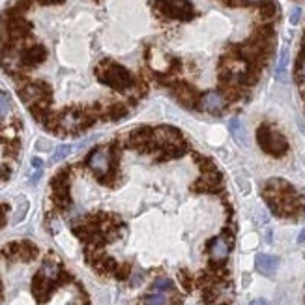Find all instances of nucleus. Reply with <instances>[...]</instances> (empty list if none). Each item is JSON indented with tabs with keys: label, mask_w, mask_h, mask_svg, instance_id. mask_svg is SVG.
Returning <instances> with one entry per match:
<instances>
[{
	"label": "nucleus",
	"mask_w": 305,
	"mask_h": 305,
	"mask_svg": "<svg viewBox=\"0 0 305 305\" xmlns=\"http://www.w3.org/2000/svg\"><path fill=\"white\" fill-rule=\"evenodd\" d=\"M51 94V88L45 83H30V85H25L21 90H19V96L25 101L28 107L42 99H47Z\"/></svg>",
	"instance_id": "nucleus-4"
},
{
	"label": "nucleus",
	"mask_w": 305,
	"mask_h": 305,
	"mask_svg": "<svg viewBox=\"0 0 305 305\" xmlns=\"http://www.w3.org/2000/svg\"><path fill=\"white\" fill-rule=\"evenodd\" d=\"M178 279H180V283H182V287L185 288V290H189L191 288V277L185 270H180V272H178Z\"/></svg>",
	"instance_id": "nucleus-27"
},
{
	"label": "nucleus",
	"mask_w": 305,
	"mask_h": 305,
	"mask_svg": "<svg viewBox=\"0 0 305 305\" xmlns=\"http://www.w3.org/2000/svg\"><path fill=\"white\" fill-rule=\"evenodd\" d=\"M12 110V99L6 92H0V116H6Z\"/></svg>",
	"instance_id": "nucleus-22"
},
{
	"label": "nucleus",
	"mask_w": 305,
	"mask_h": 305,
	"mask_svg": "<svg viewBox=\"0 0 305 305\" xmlns=\"http://www.w3.org/2000/svg\"><path fill=\"white\" fill-rule=\"evenodd\" d=\"M299 19H301V10H299V8H294L292 13H290V23H292V25H298Z\"/></svg>",
	"instance_id": "nucleus-28"
},
{
	"label": "nucleus",
	"mask_w": 305,
	"mask_h": 305,
	"mask_svg": "<svg viewBox=\"0 0 305 305\" xmlns=\"http://www.w3.org/2000/svg\"><path fill=\"white\" fill-rule=\"evenodd\" d=\"M298 242H299V244H303V242H305V228H303V231H301V232H299Z\"/></svg>",
	"instance_id": "nucleus-35"
},
{
	"label": "nucleus",
	"mask_w": 305,
	"mask_h": 305,
	"mask_svg": "<svg viewBox=\"0 0 305 305\" xmlns=\"http://www.w3.org/2000/svg\"><path fill=\"white\" fill-rule=\"evenodd\" d=\"M228 129H231L232 139L236 140L240 146L242 148L249 146V135H247V129H245L244 122L240 118H232L231 122H228Z\"/></svg>",
	"instance_id": "nucleus-12"
},
{
	"label": "nucleus",
	"mask_w": 305,
	"mask_h": 305,
	"mask_svg": "<svg viewBox=\"0 0 305 305\" xmlns=\"http://www.w3.org/2000/svg\"><path fill=\"white\" fill-rule=\"evenodd\" d=\"M256 142L260 144L264 152L274 158H283L288 152V140L268 124H262L256 129Z\"/></svg>",
	"instance_id": "nucleus-1"
},
{
	"label": "nucleus",
	"mask_w": 305,
	"mask_h": 305,
	"mask_svg": "<svg viewBox=\"0 0 305 305\" xmlns=\"http://www.w3.org/2000/svg\"><path fill=\"white\" fill-rule=\"evenodd\" d=\"M42 159H37V158H34L32 159V167H34V169H42Z\"/></svg>",
	"instance_id": "nucleus-33"
},
{
	"label": "nucleus",
	"mask_w": 305,
	"mask_h": 305,
	"mask_svg": "<svg viewBox=\"0 0 305 305\" xmlns=\"http://www.w3.org/2000/svg\"><path fill=\"white\" fill-rule=\"evenodd\" d=\"M37 255V247L30 242H21L19 244V256L21 258H25V260H32V258H36Z\"/></svg>",
	"instance_id": "nucleus-18"
},
{
	"label": "nucleus",
	"mask_w": 305,
	"mask_h": 305,
	"mask_svg": "<svg viewBox=\"0 0 305 305\" xmlns=\"http://www.w3.org/2000/svg\"><path fill=\"white\" fill-rule=\"evenodd\" d=\"M169 290H174V283L167 277H159V279L154 281L152 285V292H169Z\"/></svg>",
	"instance_id": "nucleus-19"
},
{
	"label": "nucleus",
	"mask_w": 305,
	"mask_h": 305,
	"mask_svg": "<svg viewBox=\"0 0 305 305\" xmlns=\"http://www.w3.org/2000/svg\"><path fill=\"white\" fill-rule=\"evenodd\" d=\"M45 58H47V51H45V47H43V45H32V47H28V49L23 53L21 62L28 67H34V66H40Z\"/></svg>",
	"instance_id": "nucleus-11"
},
{
	"label": "nucleus",
	"mask_w": 305,
	"mask_h": 305,
	"mask_svg": "<svg viewBox=\"0 0 305 305\" xmlns=\"http://www.w3.org/2000/svg\"><path fill=\"white\" fill-rule=\"evenodd\" d=\"M199 107H201L204 112H210V115H217L226 107V98L221 94V92L210 90L206 94H202L199 98Z\"/></svg>",
	"instance_id": "nucleus-5"
},
{
	"label": "nucleus",
	"mask_w": 305,
	"mask_h": 305,
	"mask_svg": "<svg viewBox=\"0 0 305 305\" xmlns=\"http://www.w3.org/2000/svg\"><path fill=\"white\" fill-rule=\"evenodd\" d=\"M40 274H43L45 277H47V279L56 281V279H58V275H60V264L56 262V260H53V258H47V260L42 264Z\"/></svg>",
	"instance_id": "nucleus-16"
},
{
	"label": "nucleus",
	"mask_w": 305,
	"mask_h": 305,
	"mask_svg": "<svg viewBox=\"0 0 305 305\" xmlns=\"http://www.w3.org/2000/svg\"><path fill=\"white\" fill-rule=\"evenodd\" d=\"M129 266L128 264H118L116 266V270H115V275H116V279H120V281H124V279H128L129 277Z\"/></svg>",
	"instance_id": "nucleus-25"
},
{
	"label": "nucleus",
	"mask_w": 305,
	"mask_h": 305,
	"mask_svg": "<svg viewBox=\"0 0 305 305\" xmlns=\"http://www.w3.org/2000/svg\"><path fill=\"white\" fill-rule=\"evenodd\" d=\"M42 178V169H36V172L32 174V178H30V185H34V183H37V180Z\"/></svg>",
	"instance_id": "nucleus-31"
},
{
	"label": "nucleus",
	"mask_w": 305,
	"mask_h": 305,
	"mask_svg": "<svg viewBox=\"0 0 305 305\" xmlns=\"http://www.w3.org/2000/svg\"><path fill=\"white\" fill-rule=\"evenodd\" d=\"M287 66H288V49L281 51V56H279V64H277V77L279 79H285V75H287Z\"/></svg>",
	"instance_id": "nucleus-20"
},
{
	"label": "nucleus",
	"mask_w": 305,
	"mask_h": 305,
	"mask_svg": "<svg viewBox=\"0 0 305 305\" xmlns=\"http://www.w3.org/2000/svg\"><path fill=\"white\" fill-rule=\"evenodd\" d=\"M298 73L299 77H301V81L305 83V58L301 62H299V66H298Z\"/></svg>",
	"instance_id": "nucleus-30"
},
{
	"label": "nucleus",
	"mask_w": 305,
	"mask_h": 305,
	"mask_svg": "<svg viewBox=\"0 0 305 305\" xmlns=\"http://www.w3.org/2000/svg\"><path fill=\"white\" fill-rule=\"evenodd\" d=\"M154 140L159 148L169 146V144H174V142H180L182 140V135L180 131L174 128H169V126H163V128L154 129Z\"/></svg>",
	"instance_id": "nucleus-9"
},
{
	"label": "nucleus",
	"mask_w": 305,
	"mask_h": 305,
	"mask_svg": "<svg viewBox=\"0 0 305 305\" xmlns=\"http://www.w3.org/2000/svg\"><path fill=\"white\" fill-rule=\"evenodd\" d=\"M128 116V107L124 103H115V105H110L109 110H107V118L109 120H122V118H126Z\"/></svg>",
	"instance_id": "nucleus-17"
},
{
	"label": "nucleus",
	"mask_w": 305,
	"mask_h": 305,
	"mask_svg": "<svg viewBox=\"0 0 305 305\" xmlns=\"http://www.w3.org/2000/svg\"><path fill=\"white\" fill-rule=\"evenodd\" d=\"M277 15V4L275 2H266L260 6V17L264 21H270V19H274Z\"/></svg>",
	"instance_id": "nucleus-21"
},
{
	"label": "nucleus",
	"mask_w": 305,
	"mask_h": 305,
	"mask_svg": "<svg viewBox=\"0 0 305 305\" xmlns=\"http://www.w3.org/2000/svg\"><path fill=\"white\" fill-rule=\"evenodd\" d=\"M208 251H210L212 262L223 264L228 258V253H231V240L225 238V236H217V238H214L210 242Z\"/></svg>",
	"instance_id": "nucleus-7"
},
{
	"label": "nucleus",
	"mask_w": 305,
	"mask_h": 305,
	"mask_svg": "<svg viewBox=\"0 0 305 305\" xmlns=\"http://www.w3.org/2000/svg\"><path fill=\"white\" fill-rule=\"evenodd\" d=\"M8 34L12 37H25L30 34V23H26L21 15H15L8 21Z\"/></svg>",
	"instance_id": "nucleus-13"
},
{
	"label": "nucleus",
	"mask_w": 305,
	"mask_h": 305,
	"mask_svg": "<svg viewBox=\"0 0 305 305\" xmlns=\"http://www.w3.org/2000/svg\"><path fill=\"white\" fill-rule=\"evenodd\" d=\"M174 94H176V98L182 101L183 105H193L197 99V92L195 88H191L189 85H185V83H180V85L174 86Z\"/></svg>",
	"instance_id": "nucleus-15"
},
{
	"label": "nucleus",
	"mask_w": 305,
	"mask_h": 305,
	"mask_svg": "<svg viewBox=\"0 0 305 305\" xmlns=\"http://www.w3.org/2000/svg\"><path fill=\"white\" fill-rule=\"evenodd\" d=\"M36 150L37 152H51V140L45 137H40L36 140Z\"/></svg>",
	"instance_id": "nucleus-26"
},
{
	"label": "nucleus",
	"mask_w": 305,
	"mask_h": 305,
	"mask_svg": "<svg viewBox=\"0 0 305 305\" xmlns=\"http://www.w3.org/2000/svg\"><path fill=\"white\" fill-rule=\"evenodd\" d=\"M279 266V258L274 255H266V253H260L256 255L255 258V268L258 270V274L266 275V277H272L275 274V270Z\"/></svg>",
	"instance_id": "nucleus-10"
},
{
	"label": "nucleus",
	"mask_w": 305,
	"mask_h": 305,
	"mask_svg": "<svg viewBox=\"0 0 305 305\" xmlns=\"http://www.w3.org/2000/svg\"><path fill=\"white\" fill-rule=\"evenodd\" d=\"M174 298H176L174 290H169V292H150L144 298V305H172L174 303Z\"/></svg>",
	"instance_id": "nucleus-14"
},
{
	"label": "nucleus",
	"mask_w": 305,
	"mask_h": 305,
	"mask_svg": "<svg viewBox=\"0 0 305 305\" xmlns=\"http://www.w3.org/2000/svg\"><path fill=\"white\" fill-rule=\"evenodd\" d=\"M69 154H71V146H69V144H62V146H58L55 150L53 161H62V159H66Z\"/></svg>",
	"instance_id": "nucleus-24"
},
{
	"label": "nucleus",
	"mask_w": 305,
	"mask_h": 305,
	"mask_svg": "<svg viewBox=\"0 0 305 305\" xmlns=\"http://www.w3.org/2000/svg\"><path fill=\"white\" fill-rule=\"evenodd\" d=\"M98 79L115 90H126L133 83L128 69L115 62H105L101 64V67H98Z\"/></svg>",
	"instance_id": "nucleus-2"
},
{
	"label": "nucleus",
	"mask_w": 305,
	"mask_h": 305,
	"mask_svg": "<svg viewBox=\"0 0 305 305\" xmlns=\"http://www.w3.org/2000/svg\"><path fill=\"white\" fill-rule=\"evenodd\" d=\"M156 8L159 13H163L165 17L180 19V21H187L193 17V6L187 0H158Z\"/></svg>",
	"instance_id": "nucleus-3"
},
{
	"label": "nucleus",
	"mask_w": 305,
	"mask_h": 305,
	"mask_svg": "<svg viewBox=\"0 0 305 305\" xmlns=\"http://www.w3.org/2000/svg\"><path fill=\"white\" fill-rule=\"evenodd\" d=\"M40 4H43V6H55V4H62L64 0H37Z\"/></svg>",
	"instance_id": "nucleus-29"
},
{
	"label": "nucleus",
	"mask_w": 305,
	"mask_h": 305,
	"mask_svg": "<svg viewBox=\"0 0 305 305\" xmlns=\"http://www.w3.org/2000/svg\"><path fill=\"white\" fill-rule=\"evenodd\" d=\"M110 154L109 150L105 148H98L88 156V167L92 171L96 172L99 178H103L105 174H109V167H110Z\"/></svg>",
	"instance_id": "nucleus-6"
},
{
	"label": "nucleus",
	"mask_w": 305,
	"mask_h": 305,
	"mask_svg": "<svg viewBox=\"0 0 305 305\" xmlns=\"http://www.w3.org/2000/svg\"><path fill=\"white\" fill-rule=\"evenodd\" d=\"M249 305H270V303L266 301V299H260V298H258V299H253V301H251Z\"/></svg>",
	"instance_id": "nucleus-34"
},
{
	"label": "nucleus",
	"mask_w": 305,
	"mask_h": 305,
	"mask_svg": "<svg viewBox=\"0 0 305 305\" xmlns=\"http://www.w3.org/2000/svg\"><path fill=\"white\" fill-rule=\"evenodd\" d=\"M26 212H28V202L25 201V202H21V204H19L17 212H15V215H13V219H12L13 225H17V223H21V221L25 219Z\"/></svg>",
	"instance_id": "nucleus-23"
},
{
	"label": "nucleus",
	"mask_w": 305,
	"mask_h": 305,
	"mask_svg": "<svg viewBox=\"0 0 305 305\" xmlns=\"http://www.w3.org/2000/svg\"><path fill=\"white\" fill-rule=\"evenodd\" d=\"M234 2H236V4H242V2H244V4H260L262 0H234Z\"/></svg>",
	"instance_id": "nucleus-32"
},
{
	"label": "nucleus",
	"mask_w": 305,
	"mask_h": 305,
	"mask_svg": "<svg viewBox=\"0 0 305 305\" xmlns=\"http://www.w3.org/2000/svg\"><path fill=\"white\" fill-rule=\"evenodd\" d=\"M53 287H55V281L47 279V277L43 274H40V272H37L34 281H32V292H34L37 301H42V303H45V301L51 298Z\"/></svg>",
	"instance_id": "nucleus-8"
}]
</instances>
